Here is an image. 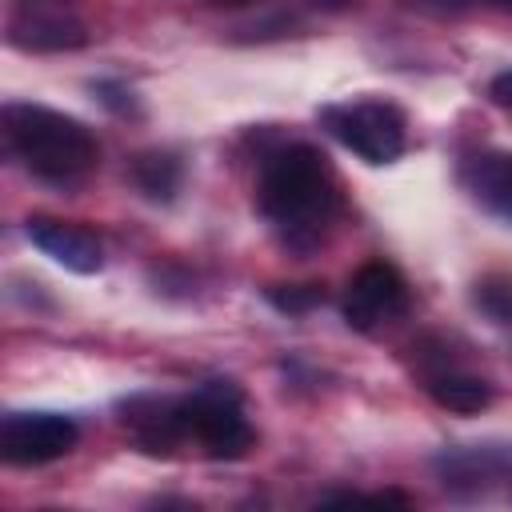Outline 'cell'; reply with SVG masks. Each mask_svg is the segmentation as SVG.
<instances>
[{
    "instance_id": "1",
    "label": "cell",
    "mask_w": 512,
    "mask_h": 512,
    "mask_svg": "<svg viewBox=\"0 0 512 512\" xmlns=\"http://www.w3.org/2000/svg\"><path fill=\"white\" fill-rule=\"evenodd\" d=\"M256 212L288 252H316L344 212V188L316 144H280L260 160Z\"/></svg>"
},
{
    "instance_id": "2",
    "label": "cell",
    "mask_w": 512,
    "mask_h": 512,
    "mask_svg": "<svg viewBox=\"0 0 512 512\" xmlns=\"http://www.w3.org/2000/svg\"><path fill=\"white\" fill-rule=\"evenodd\" d=\"M4 148L8 156L40 184L52 188H76L100 168V140L96 132L48 104L12 100L0 112Z\"/></svg>"
},
{
    "instance_id": "3",
    "label": "cell",
    "mask_w": 512,
    "mask_h": 512,
    "mask_svg": "<svg viewBox=\"0 0 512 512\" xmlns=\"http://www.w3.org/2000/svg\"><path fill=\"white\" fill-rule=\"evenodd\" d=\"M320 128L340 148H348L356 160H364L372 168L400 160L408 148V116L400 104H392L384 96H356V100L324 104Z\"/></svg>"
},
{
    "instance_id": "4",
    "label": "cell",
    "mask_w": 512,
    "mask_h": 512,
    "mask_svg": "<svg viewBox=\"0 0 512 512\" xmlns=\"http://www.w3.org/2000/svg\"><path fill=\"white\" fill-rule=\"evenodd\" d=\"M184 440L196 444L208 460H240L248 456L256 432L244 416V396L232 380H204L188 396H176Z\"/></svg>"
},
{
    "instance_id": "5",
    "label": "cell",
    "mask_w": 512,
    "mask_h": 512,
    "mask_svg": "<svg viewBox=\"0 0 512 512\" xmlns=\"http://www.w3.org/2000/svg\"><path fill=\"white\" fill-rule=\"evenodd\" d=\"M408 308H412V288H408L404 272L388 260L360 264L348 276L344 296H340V312L352 332H380V328L396 324Z\"/></svg>"
},
{
    "instance_id": "6",
    "label": "cell",
    "mask_w": 512,
    "mask_h": 512,
    "mask_svg": "<svg viewBox=\"0 0 512 512\" xmlns=\"http://www.w3.org/2000/svg\"><path fill=\"white\" fill-rule=\"evenodd\" d=\"M440 488L452 500H492L512 496V448L508 444H456L432 460Z\"/></svg>"
},
{
    "instance_id": "7",
    "label": "cell",
    "mask_w": 512,
    "mask_h": 512,
    "mask_svg": "<svg viewBox=\"0 0 512 512\" xmlns=\"http://www.w3.org/2000/svg\"><path fill=\"white\" fill-rule=\"evenodd\" d=\"M80 440V424L68 412H8L0 420V460L12 468H40L68 456Z\"/></svg>"
},
{
    "instance_id": "8",
    "label": "cell",
    "mask_w": 512,
    "mask_h": 512,
    "mask_svg": "<svg viewBox=\"0 0 512 512\" xmlns=\"http://www.w3.org/2000/svg\"><path fill=\"white\" fill-rule=\"evenodd\" d=\"M116 420L128 432V444L144 456H176L188 440H184V424H180V408L176 396H156V392H136L128 400L116 404Z\"/></svg>"
},
{
    "instance_id": "9",
    "label": "cell",
    "mask_w": 512,
    "mask_h": 512,
    "mask_svg": "<svg viewBox=\"0 0 512 512\" xmlns=\"http://www.w3.org/2000/svg\"><path fill=\"white\" fill-rule=\"evenodd\" d=\"M92 40L88 24L68 4H24L16 0V12L8 20V44L24 52H76Z\"/></svg>"
},
{
    "instance_id": "10",
    "label": "cell",
    "mask_w": 512,
    "mask_h": 512,
    "mask_svg": "<svg viewBox=\"0 0 512 512\" xmlns=\"http://www.w3.org/2000/svg\"><path fill=\"white\" fill-rule=\"evenodd\" d=\"M24 236L36 252H44L52 264L76 272V276H92L104 268V244L92 228L76 224V220H60V216H28L24 220Z\"/></svg>"
},
{
    "instance_id": "11",
    "label": "cell",
    "mask_w": 512,
    "mask_h": 512,
    "mask_svg": "<svg viewBox=\"0 0 512 512\" xmlns=\"http://www.w3.org/2000/svg\"><path fill=\"white\" fill-rule=\"evenodd\" d=\"M464 192L512 228V152L508 148H472L460 160Z\"/></svg>"
},
{
    "instance_id": "12",
    "label": "cell",
    "mask_w": 512,
    "mask_h": 512,
    "mask_svg": "<svg viewBox=\"0 0 512 512\" xmlns=\"http://www.w3.org/2000/svg\"><path fill=\"white\" fill-rule=\"evenodd\" d=\"M424 392L432 396L436 408L456 412V416H476L492 404V384L476 372L464 368H436L424 376Z\"/></svg>"
},
{
    "instance_id": "13",
    "label": "cell",
    "mask_w": 512,
    "mask_h": 512,
    "mask_svg": "<svg viewBox=\"0 0 512 512\" xmlns=\"http://www.w3.org/2000/svg\"><path fill=\"white\" fill-rule=\"evenodd\" d=\"M180 180H184V164H180L176 152L148 148V152H136V156H132V184H136L148 200L168 204V200L180 192Z\"/></svg>"
},
{
    "instance_id": "14",
    "label": "cell",
    "mask_w": 512,
    "mask_h": 512,
    "mask_svg": "<svg viewBox=\"0 0 512 512\" xmlns=\"http://www.w3.org/2000/svg\"><path fill=\"white\" fill-rule=\"evenodd\" d=\"M472 308L492 324H512V272H488L472 284Z\"/></svg>"
},
{
    "instance_id": "15",
    "label": "cell",
    "mask_w": 512,
    "mask_h": 512,
    "mask_svg": "<svg viewBox=\"0 0 512 512\" xmlns=\"http://www.w3.org/2000/svg\"><path fill=\"white\" fill-rule=\"evenodd\" d=\"M260 292L280 316H304L324 304V284H264Z\"/></svg>"
},
{
    "instance_id": "16",
    "label": "cell",
    "mask_w": 512,
    "mask_h": 512,
    "mask_svg": "<svg viewBox=\"0 0 512 512\" xmlns=\"http://www.w3.org/2000/svg\"><path fill=\"white\" fill-rule=\"evenodd\" d=\"M320 504H408L404 492H336L324 496Z\"/></svg>"
},
{
    "instance_id": "17",
    "label": "cell",
    "mask_w": 512,
    "mask_h": 512,
    "mask_svg": "<svg viewBox=\"0 0 512 512\" xmlns=\"http://www.w3.org/2000/svg\"><path fill=\"white\" fill-rule=\"evenodd\" d=\"M488 100H492L496 108H508V112H512V68H504V72H496V76L488 80Z\"/></svg>"
},
{
    "instance_id": "18",
    "label": "cell",
    "mask_w": 512,
    "mask_h": 512,
    "mask_svg": "<svg viewBox=\"0 0 512 512\" xmlns=\"http://www.w3.org/2000/svg\"><path fill=\"white\" fill-rule=\"evenodd\" d=\"M496 12H504V16H512V0H488Z\"/></svg>"
},
{
    "instance_id": "19",
    "label": "cell",
    "mask_w": 512,
    "mask_h": 512,
    "mask_svg": "<svg viewBox=\"0 0 512 512\" xmlns=\"http://www.w3.org/2000/svg\"><path fill=\"white\" fill-rule=\"evenodd\" d=\"M24 4H68V0H24Z\"/></svg>"
}]
</instances>
